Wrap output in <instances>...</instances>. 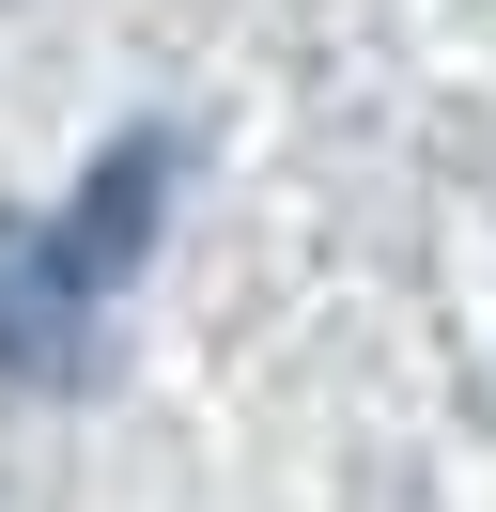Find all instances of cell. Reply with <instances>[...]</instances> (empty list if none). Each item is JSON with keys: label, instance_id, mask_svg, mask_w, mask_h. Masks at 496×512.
I'll use <instances>...</instances> for the list:
<instances>
[{"label": "cell", "instance_id": "6da1fadb", "mask_svg": "<svg viewBox=\"0 0 496 512\" xmlns=\"http://www.w3.org/2000/svg\"><path fill=\"white\" fill-rule=\"evenodd\" d=\"M171 187H186V140L140 125V140H109V171H93L62 218H0V373L16 388H78L93 357H109L124 280H140Z\"/></svg>", "mask_w": 496, "mask_h": 512}]
</instances>
